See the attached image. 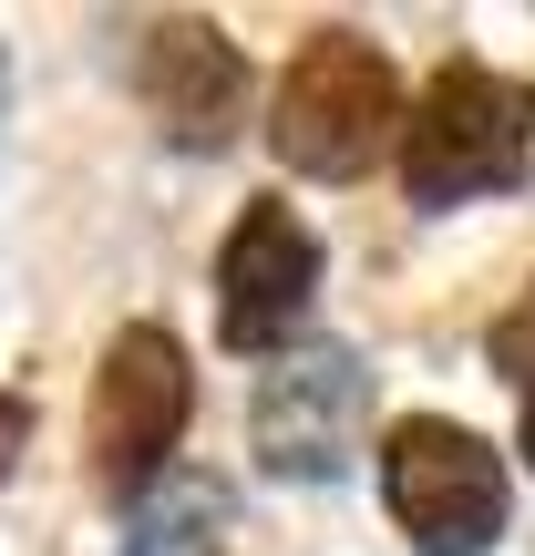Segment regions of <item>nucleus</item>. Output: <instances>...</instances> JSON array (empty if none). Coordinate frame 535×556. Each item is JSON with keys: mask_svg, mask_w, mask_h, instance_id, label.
Here are the masks:
<instances>
[{"mask_svg": "<svg viewBox=\"0 0 535 556\" xmlns=\"http://www.w3.org/2000/svg\"><path fill=\"white\" fill-rule=\"evenodd\" d=\"M402 124V83L381 62V41L360 31H309L278 73V103H268V144L319 186H351L371 176V155L392 144Z\"/></svg>", "mask_w": 535, "mask_h": 556, "instance_id": "nucleus-1", "label": "nucleus"}, {"mask_svg": "<svg viewBox=\"0 0 535 556\" xmlns=\"http://www.w3.org/2000/svg\"><path fill=\"white\" fill-rule=\"evenodd\" d=\"M525 144H535V93L484 62H443L422 83L412 124H402V186L412 206H463V197H495V186L525 176Z\"/></svg>", "mask_w": 535, "mask_h": 556, "instance_id": "nucleus-2", "label": "nucleus"}, {"mask_svg": "<svg viewBox=\"0 0 535 556\" xmlns=\"http://www.w3.org/2000/svg\"><path fill=\"white\" fill-rule=\"evenodd\" d=\"M186 413H196L186 340L155 330V319L114 330V351H103V371H93V475H103L114 505H135V495L165 484V454L186 443Z\"/></svg>", "mask_w": 535, "mask_h": 556, "instance_id": "nucleus-3", "label": "nucleus"}, {"mask_svg": "<svg viewBox=\"0 0 535 556\" xmlns=\"http://www.w3.org/2000/svg\"><path fill=\"white\" fill-rule=\"evenodd\" d=\"M381 495L422 556H484L505 536V464L463 422H402L381 443Z\"/></svg>", "mask_w": 535, "mask_h": 556, "instance_id": "nucleus-4", "label": "nucleus"}, {"mask_svg": "<svg viewBox=\"0 0 535 556\" xmlns=\"http://www.w3.org/2000/svg\"><path fill=\"white\" fill-rule=\"evenodd\" d=\"M360 402H371L360 351L298 340V351L268 361L258 402H247V443H258V464L278 484H330L340 464H351V443H360Z\"/></svg>", "mask_w": 535, "mask_h": 556, "instance_id": "nucleus-5", "label": "nucleus"}, {"mask_svg": "<svg viewBox=\"0 0 535 556\" xmlns=\"http://www.w3.org/2000/svg\"><path fill=\"white\" fill-rule=\"evenodd\" d=\"M309 289H319V238L278 197H258L238 227H227V258H217V330H227V351L289 340L298 309H309Z\"/></svg>", "mask_w": 535, "mask_h": 556, "instance_id": "nucleus-6", "label": "nucleus"}, {"mask_svg": "<svg viewBox=\"0 0 535 556\" xmlns=\"http://www.w3.org/2000/svg\"><path fill=\"white\" fill-rule=\"evenodd\" d=\"M144 114H155L176 144L217 155V144L247 124V62H238V41H227L217 21H155V41H144Z\"/></svg>", "mask_w": 535, "mask_h": 556, "instance_id": "nucleus-7", "label": "nucleus"}, {"mask_svg": "<svg viewBox=\"0 0 535 556\" xmlns=\"http://www.w3.org/2000/svg\"><path fill=\"white\" fill-rule=\"evenodd\" d=\"M227 546V495L217 475H165L124 516V556H217Z\"/></svg>", "mask_w": 535, "mask_h": 556, "instance_id": "nucleus-8", "label": "nucleus"}, {"mask_svg": "<svg viewBox=\"0 0 535 556\" xmlns=\"http://www.w3.org/2000/svg\"><path fill=\"white\" fill-rule=\"evenodd\" d=\"M21 433H31V413L0 392V484H11V464H21Z\"/></svg>", "mask_w": 535, "mask_h": 556, "instance_id": "nucleus-9", "label": "nucleus"}, {"mask_svg": "<svg viewBox=\"0 0 535 556\" xmlns=\"http://www.w3.org/2000/svg\"><path fill=\"white\" fill-rule=\"evenodd\" d=\"M525 464H535V371H525Z\"/></svg>", "mask_w": 535, "mask_h": 556, "instance_id": "nucleus-10", "label": "nucleus"}]
</instances>
